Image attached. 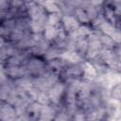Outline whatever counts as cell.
<instances>
[{"mask_svg":"<svg viewBox=\"0 0 121 121\" xmlns=\"http://www.w3.org/2000/svg\"><path fill=\"white\" fill-rule=\"evenodd\" d=\"M43 109V105L38 101H30L26 106L25 111V115L28 118V120H38Z\"/></svg>","mask_w":121,"mask_h":121,"instance_id":"obj_9","label":"cell"},{"mask_svg":"<svg viewBox=\"0 0 121 121\" xmlns=\"http://www.w3.org/2000/svg\"><path fill=\"white\" fill-rule=\"evenodd\" d=\"M60 57L63 58L69 64H79V63H82L85 60L76 51H64L60 55Z\"/></svg>","mask_w":121,"mask_h":121,"instance_id":"obj_11","label":"cell"},{"mask_svg":"<svg viewBox=\"0 0 121 121\" xmlns=\"http://www.w3.org/2000/svg\"><path fill=\"white\" fill-rule=\"evenodd\" d=\"M109 3L112 8L115 16L117 18H121V0H110Z\"/></svg>","mask_w":121,"mask_h":121,"instance_id":"obj_21","label":"cell"},{"mask_svg":"<svg viewBox=\"0 0 121 121\" xmlns=\"http://www.w3.org/2000/svg\"><path fill=\"white\" fill-rule=\"evenodd\" d=\"M43 37L44 38V40L48 43H53L55 41V39L57 38L58 35V27L55 26H47L44 30L43 31Z\"/></svg>","mask_w":121,"mask_h":121,"instance_id":"obj_15","label":"cell"},{"mask_svg":"<svg viewBox=\"0 0 121 121\" xmlns=\"http://www.w3.org/2000/svg\"><path fill=\"white\" fill-rule=\"evenodd\" d=\"M27 5V16L31 21L40 20L47 16V13L43 9L40 1H26Z\"/></svg>","mask_w":121,"mask_h":121,"instance_id":"obj_3","label":"cell"},{"mask_svg":"<svg viewBox=\"0 0 121 121\" xmlns=\"http://www.w3.org/2000/svg\"><path fill=\"white\" fill-rule=\"evenodd\" d=\"M88 41H89V44H88V50L85 57V60L90 61L99 56L103 47L99 40H88Z\"/></svg>","mask_w":121,"mask_h":121,"instance_id":"obj_7","label":"cell"},{"mask_svg":"<svg viewBox=\"0 0 121 121\" xmlns=\"http://www.w3.org/2000/svg\"><path fill=\"white\" fill-rule=\"evenodd\" d=\"M71 121H87V112L78 108L72 114Z\"/></svg>","mask_w":121,"mask_h":121,"instance_id":"obj_20","label":"cell"},{"mask_svg":"<svg viewBox=\"0 0 121 121\" xmlns=\"http://www.w3.org/2000/svg\"><path fill=\"white\" fill-rule=\"evenodd\" d=\"M42 4L43 9L47 14H52V13H60V6L58 1H40Z\"/></svg>","mask_w":121,"mask_h":121,"instance_id":"obj_13","label":"cell"},{"mask_svg":"<svg viewBox=\"0 0 121 121\" xmlns=\"http://www.w3.org/2000/svg\"><path fill=\"white\" fill-rule=\"evenodd\" d=\"M18 118V112L16 108L6 102H0V121H16Z\"/></svg>","mask_w":121,"mask_h":121,"instance_id":"obj_4","label":"cell"},{"mask_svg":"<svg viewBox=\"0 0 121 121\" xmlns=\"http://www.w3.org/2000/svg\"><path fill=\"white\" fill-rule=\"evenodd\" d=\"M110 99L115 102H121V81L113 84L109 90Z\"/></svg>","mask_w":121,"mask_h":121,"instance_id":"obj_14","label":"cell"},{"mask_svg":"<svg viewBox=\"0 0 121 121\" xmlns=\"http://www.w3.org/2000/svg\"><path fill=\"white\" fill-rule=\"evenodd\" d=\"M73 15L76 17V19L78 20L79 25H90L91 24V20L87 14L85 9L82 7V0H81L80 6L77 7L76 9L74 10Z\"/></svg>","mask_w":121,"mask_h":121,"instance_id":"obj_10","label":"cell"},{"mask_svg":"<svg viewBox=\"0 0 121 121\" xmlns=\"http://www.w3.org/2000/svg\"><path fill=\"white\" fill-rule=\"evenodd\" d=\"M66 90V84L62 80L59 79L57 82H55L52 87L48 90V96L50 99V103L53 105H60L63 99L64 94Z\"/></svg>","mask_w":121,"mask_h":121,"instance_id":"obj_2","label":"cell"},{"mask_svg":"<svg viewBox=\"0 0 121 121\" xmlns=\"http://www.w3.org/2000/svg\"><path fill=\"white\" fill-rule=\"evenodd\" d=\"M46 60H47V67L49 71H51L52 73H54L59 77L61 74H63L67 69V67L69 66V63L60 56L54 59Z\"/></svg>","mask_w":121,"mask_h":121,"instance_id":"obj_5","label":"cell"},{"mask_svg":"<svg viewBox=\"0 0 121 121\" xmlns=\"http://www.w3.org/2000/svg\"><path fill=\"white\" fill-rule=\"evenodd\" d=\"M36 101H38L40 104H42L43 106L44 105H47L50 103V99H49V96H48V93L47 92H43L41 91L36 98Z\"/></svg>","mask_w":121,"mask_h":121,"instance_id":"obj_22","label":"cell"},{"mask_svg":"<svg viewBox=\"0 0 121 121\" xmlns=\"http://www.w3.org/2000/svg\"><path fill=\"white\" fill-rule=\"evenodd\" d=\"M118 112H119V120H121V102L119 103V107H118Z\"/></svg>","mask_w":121,"mask_h":121,"instance_id":"obj_23","label":"cell"},{"mask_svg":"<svg viewBox=\"0 0 121 121\" xmlns=\"http://www.w3.org/2000/svg\"><path fill=\"white\" fill-rule=\"evenodd\" d=\"M82 69H83V78H82L83 80L93 82L97 79L98 74L92 62L88 60H84L82 62Z\"/></svg>","mask_w":121,"mask_h":121,"instance_id":"obj_8","label":"cell"},{"mask_svg":"<svg viewBox=\"0 0 121 121\" xmlns=\"http://www.w3.org/2000/svg\"><path fill=\"white\" fill-rule=\"evenodd\" d=\"M116 29V27L113 26V25H112L111 23H109V22H107V21H103L102 23H101V25L98 26V28H97V30L98 31H100L102 34H104V35H108V36H112V33L114 32V30Z\"/></svg>","mask_w":121,"mask_h":121,"instance_id":"obj_17","label":"cell"},{"mask_svg":"<svg viewBox=\"0 0 121 121\" xmlns=\"http://www.w3.org/2000/svg\"><path fill=\"white\" fill-rule=\"evenodd\" d=\"M99 41L101 43V45L103 48H108V49H113L116 45V43L113 42V40L108 36V35H104V34H101L100 38H99Z\"/></svg>","mask_w":121,"mask_h":121,"instance_id":"obj_19","label":"cell"},{"mask_svg":"<svg viewBox=\"0 0 121 121\" xmlns=\"http://www.w3.org/2000/svg\"><path fill=\"white\" fill-rule=\"evenodd\" d=\"M22 67L26 73V76L30 78L43 77L48 71L47 60L45 58L35 55H31L29 58H27L22 64Z\"/></svg>","mask_w":121,"mask_h":121,"instance_id":"obj_1","label":"cell"},{"mask_svg":"<svg viewBox=\"0 0 121 121\" xmlns=\"http://www.w3.org/2000/svg\"><path fill=\"white\" fill-rule=\"evenodd\" d=\"M93 28L90 25H79L78 29L75 31V34L77 35L78 38H85L87 39L90 34L93 32Z\"/></svg>","mask_w":121,"mask_h":121,"instance_id":"obj_16","label":"cell"},{"mask_svg":"<svg viewBox=\"0 0 121 121\" xmlns=\"http://www.w3.org/2000/svg\"><path fill=\"white\" fill-rule=\"evenodd\" d=\"M88 44H89V41H88V39H85V38H78V40L76 42L75 51L78 54H79L84 60H85V57L87 54Z\"/></svg>","mask_w":121,"mask_h":121,"instance_id":"obj_12","label":"cell"},{"mask_svg":"<svg viewBox=\"0 0 121 121\" xmlns=\"http://www.w3.org/2000/svg\"><path fill=\"white\" fill-rule=\"evenodd\" d=\"M60 26L69 34V33H74L78 29V27L79 26V23L78 22V20L74 15H62Z\"/></svg>","mask_w":121,"mask_h":121,"instance_id":"obj_6","label":"cell"},{"mask_svg":"<svg viewBox=\"0 0 121 121\" xmlns=\"http://www.w3.org/2000/svg\"><path fill=\"white\" fill-rule=\"evenodd\" d=\"M62 14L61 13H52L47 14V26L58 27L60 25Z\"/></svg>","mask_w":121,"mask_h":121,"instance_id":"obj_18","label":"cell"}]
</instances>
